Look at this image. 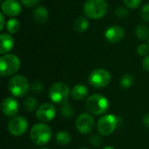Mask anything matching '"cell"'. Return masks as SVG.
<instances>
[{
	"label": "cell",
	"instance_id": "cell-1",
	"mask_svg": "<svg viewBox=\"0 0 149 149\" xmlns=\"http://www.w3.org/2000/svg\"><path fill=\"white\" fill-rule=\"evenodd\" d=\"M83 10L87 17L100 19L106 16L108 10V4L105 0H86Z\"/></svg>",
	"mask_w": 149,
	"mask_h": 149
},
{
	"label": "cell",
	"instance_id": "cell-2",
	"mask_svg": "<svg viewBox=\"0 0 149 149\" xmlns=\"http://www.w3.org/2000/svg\"><path fill=\"white\" fill-rule=\"evenodd\" d=\"M86 107L91 113L101 115L108 110L109 102L103 95L93 94L87 98L86 101Z\"/></svg>",
	"mask_w": 149,
	"mask_h": 149
},
{
	"label": "cell",
	"instance_id": "cell-3",
	"mask_svg": "<svg viewBox=\"0 0 149 149\" xmlns=\"http://www.w3.org/2000/svg\"><path fill=\"white\" fill-rule=\"evenodd\" d=\"M30 136L35 144L43 146L50 141L52 138V130L48 125L45 123H38L31 129Z\"/></svg>",
	"mask_w": 149,
	"mask_h": 149
},
{
	"label": "cell",
	"instance_id": "cell-4",
	"mask_svg": "<svg viewBox=\"0 0 149 149\" xmlns=\"http://www.w3.org/2000/svg\"><path fill=\"white\" fill-rule=\"evenodd\" d=\"M20 67V60L14 54H6L0 58V73L8 77L16 73Z\"/></svg>",
	"mask_w": 149,
	"mask_h": 149
},
{
	"label": "cell",
	"instance_id": "cell-5",
	"mask_svg": "<svg viewBox=\"0 0 149 149\" xmlns=\"http://www.w3.org/2000/svg\"><path fill=\"white\" fill-rule=\"evenodd\" d=\"M69 95V86L63 82L55 83L49 89V97L51 100L56 104L63 105L66 103Z\"/></svg>",
	"mask_w": 149,
	"mask_h": 149
},
{
	"label": "cell",
	"instance_id": "cell-6",
	"mask_svg": "<svg viewBox=\"0 0 149 149\" xmlns=\"http://www.w3.org/2000/svg\"><path fill=\"white\" fill-rule=\"evenodd\" d=\"M9 90L15 97H22L25 95L30 88L27 79L23 75L13 76L8 84Z\"/></svg>",
	"mask_w": 149,
	"mask_h": 149
},
{
	"label": "cell",
	"instance_id": "cell-7",
	"mask_svg": "<svg viewBox=\"0 0 149 149\" xmlns=\"http://www.w3.org/2000/svg\"><path fill=\"white\" fill-rule=\"evenodd\" d=\"M89 84L95 88H103L107 86L111 82V74L106 69H95L88 77Z\"/></svg>",
	"mask_w": 149,
	"mask_h": 149
},
{
	"label": "cell",
	"instance_id": "cell-8",
	"mask_svg": "<svg viewBox=\"0 0 149 149\" xmlns=\"http://www.w3.org/2000/svg\"><path fill=\"white\" fill-rule=\"evenodd\" d=\"M118 126V118L113 114H107L101 117L98 122L97 128L101 135H110Z\"/></svg>",
	"mask_w": 149,
	"mask_h": 149
},
{
	"label": "cell",
	"instance_id": "cell-9",
	"mask_svg": "<svg viewBox=\"0 0 149 149\" xmlns=\"http://www.w3.org/2000/svg\"><path fill=\"white\" fill-rule=\"evenodd\" d=\"M28 127V122L22 116H15L11 119L8 125V130L14 136H20L25 133Z\"/></svg>",
	"mask_w": 149,
	"mask_h": 149
},
{
	"label": "cell",
	"instance_id": "cell-10",
	"mask_svg": "<svg viewBox=\"0 0 149 149\" xmlns=\"http://www.w3.org/2000/svg\"><path fill=\"white\" fill-rule=\"evenodd\" d=\"M94 127V120L89 113H81L76 120V128L82 134H90Z\"/></svg>",
	"mask_w": 149,
	"mask_h": 149
},
{
	"label": "cell",
	"instance_id": "cell-11",
	"mask_svg": "<svg viewBox=\"0 0 149 149\" xmlns=\"http://www.w3.org/2000/svg\"><path fill=\"white\" fill-rule=\"evenodd\" d=\"M56 115V109L54 106L49 103H44L40 105L36 111V117L42 122H47L52 120Z\"/></svg>",
	"mask_w": 149,
	"mask_h": 149
},
{
	"label": "cell",
	"instance_id": "cell-12",
	"mask_svg": "<svg viewBox=\"0 0 149 149\" xmlns=\"http://www.w3.org/2000/svg\"><path fill=\"white\" fill-rule=\"evenodd\" d=\"M125 36L124 29L120 25H112L105 31L106 39L112 44H117L120 42Z\"/></svg>",
	"mask_w": 149,
	"mask_h": 149
},
{
	"label": "cell",
	"instance_id": "cell-13",
	"mask_svg": "<svg viewBox=\"0 0 149 149\" xmlns=\"http://www.w3.org/2000/svg\"><path fill=\"white\" fill-rule=\"evenodd\" d=\"M2 12L8 17L18 16L22 11V7L17 0H4L1 5Z\"/></svg>",
	"mask_w": 149,
	"mask_h": 149
},
{
	"label": "cell",
	"instance_id": "cell-14",
	"mask_svg": "<svg viewBox=\"0 0 149 149\" xmlns=\"http://www.w3.org/2000/svg\"><path fill=\"white\" fill-rule=\"evenodd\" d=\"M2 111L8 117H13L18 112V103L13 98H6L2 103Z\"/></svg>",
	"mask_w": 149,
	"mask_h": 149
},
{
	"label": "cell",
	"instance_id": "cell-15",
	"mask_svg": "<svg viewBox=\"0 0 149 149\" xmlns=\"http://www.w3.org/2000/svg\"><path fill=\"white\" fill-rule=\"evenodd\" d=\"M15 45V40L10 34L3 33L0 36V53L7 54L10 52Z\"/></svg>",
	"mask_w": 149,
	"mask_h": 149
},
{
	"label": "cell",
	"instance_id": "cell-16",
	"mask_svg": "<svg viewBox=\"0 0 149 149\" xmlns=\"http://www.w3.org/2000/svg\"><path fill=\"white\" fill-rule=\"evenodd\" d=\"M48 17H49V12L45 6L39 5L34 9L33 18L38 24H45L48 20Z\"/></svg>",
	"mask_w": 149,
	"mask_h": 149
},
{
	"label": "cell",
	"instance_id": "cell-17",
	"mask_svg": "<svg viewBox=\"0 0 149 149\" xmlns=\"http://www.w3.org/2000/svg\"><path fill=\"white\" fill-rule=\"evenodd\" d=\"M87 93H88V89L86 88V86L82 84L75 85L71 91V95L72 99L75 100H82L84 98L86 97Z\"/></svg>",
	"mask_w": 149,
	"mask_h": 149
},
{
	"label": "cell",
	"instance_id": "cell-18",
	"mask_svg": "<svg viewBox=\"0 0 149 149\" xmlns=\"http://www.w3.org/2000/svg\"><path fill=\"white\" fill-rule=\"evenodd\" d=\"M89 27V22L86 17H79L73 22V29L76 32L81 33L86 31Z\"/></svg>",
	"mask_w": 149,
	"mask_h": 149
},
{
	"label": "cell",
	"instance_id": "cell-19",
	"mask_svg": "<svg viewBox=\"0 0 149 149\" xmlns=\"http://www.w3.org/2000/svg\"><path fill=\"white\" fill-rule=\"evenodd\" d=\"M55 140L57 143L60 146H65L71 141V135L65 131H60L56 134Z\"/></svg>",
	"mask_w": 149,
	"mask_h": 149
},
{
	"label": "cell",
	"instance_id": "cell-20",
	"mask_svg": "<svg viewBox=\"0 0 149 149\" xmlns=\"http://www.w3.org/2000/svg\"><path fill=\"white\" fill-rule=\"evenodd\" d=\"M136 37L141 40L148 39L149 38V28L145 24H140L135 29Z\"/></svg>",
	"mask_w": 149,
	"mask_h": 149
},
{
	"label": "cell",
	"instance_id": "cell-21",
	"mask_svg": "<svg viewBox=\"0 0 149 149\" xmlns=\"http://www.w3.org/2000/svg\"><path fill=\"white\" fill-rule=\"evenodd\" d=\"M20 28V24L16 18H10L6 22V29L10 34H15Z\"/></svg>",
	"mask_w": 149,
	"mask_h": 149
},
{
	"label": "cell",
	"instance_id": "cell-22",
	"mask_svg": "<svg viewBox=\"0 0 149 149\" xmlns=\"http://www.w3.org/2000/svg\"><path fill=\"white\" fill-rule=\"evenodd\" d=\"M24 107L26 111L31 112L37 107V100L32 96H28L24 100Z\"/></svg>",
	"mask_w": 149,
	"mask_h": 149
},
{
	"label": "cell",
	"instance_id": "cell-23",
	"mask_svg": "<svg viewBox=\"0 0 149 149\" xmlns=\"http://www.w3.org/2000/svg\"><path fill=\"white\" fill-rule=\"evenodd\" d=\"M60 113L65 118H71L73 116L74 111H73V108L72 107V106L68 102H66L62 105V107L60 108Z\"/></svg>",
	"mask_w": 149,
	"mask_h": 149
},
{
	"label": "cell",
	"instance_id": "cell-24",
	"mask_svg": "<svg viewBox=\"0 0 149 149\" xmlns=\"http://www.w3.org/2000/svg\"><path fill=\"white\" fill-rule=\"evenodd\" d=\"M134 83V77L133 75L127 73L123 75V77L120 79V85L123 88H129Z\"/></svg>",
	"mask_w": 149,
	"mask_h": 149
},
{
	"label": "cell",
	"instance_id": "cell-25",
	"mask_svg": "<svg viewBox=\"0 0 149 149\" xmlns=\"http://www.w3.org/2000/svg\"><path fill=\"white\" fill-rule=\"evenodd\" d=\"M115 15H116V17H118L120 18H125V17H127L129 15V11L125 7L120 6V7H119V8L116 9Z\"/></svg>",
	"mask_w": 149,
	"mask_h": 149
},
{
	"label": "cell",
	"instance_id": "cell-26",
	"mask_svg": "<svg viewBox=\"0 0 149 149\" xmlns=\"http://www.w3.org/2000/svg\"><path fill=\"white\" fill-rule=\"evenodd\" d=\"M141 17L144 21L149 22V3H146L142 6L141 10Z\"/></svg>",
	"mask_w": 149,
	"mask_h": 149
},
{
	"label": "cell",
	"instance_id": "cell-27",
	"mask_svg": "<svg viewBox=\"0 0 149 149\" xmlns=\"http://www.w3.org/2000/svg\"><path fill=\"white\" fill-rule=\"evenodd\" d=\"M137 53L140 56H147L149 53L148 44H141L137 47Z\"/></svg>",
	"mask_w": 149,
	"mask_h": 149
},
{
	"label": "cell",
	"instance_id": "cell-28",
	"mask_svg": "<svg viewBox=\"0 0 149 149\" xmlns=\"http://www.w3.org/2000/svg\"><path fill=\"white\" fill-rule=\"evenodd\" d=\"M125 5L130 9H136L140 6L142 0H123Z\"/></svg>",
	"mask_w": 149,
	"mask_h": 149
},
{
	"label": "cell",
	"instance_id": "cell-29",
	"mask_svg": "<svg viewBox=\"0 0 149 149\" xmlns=\"http://www.w3.org/2000/svg\"><path fill=\"white\" fill-rule=\"evenodd\" d=\"M90 141H91V144L94 147H99L100 144H101V138L100 136L97 135V134H93L91 136L90 138Z\"/></svg>",
	"mask_w": 149,
	"mask_h": 149
},
{
	"label": "cell",
	"instance_id": "cell-30",
	"mask_svg": "<svg viewBox=\"0 0 149 149\" xmlns=\"http://www.w3.org/2000/svg\"><path fill=\"white\" fill-rule=\"evenodd\" d=\"M20 2L24 6L31 8L32 6H35L39 2V0H20Z\"/></svg>",
	"mask_w": 149,
	"mask_h": 149
},
{
	"label": "cell",
	"instance_id": "cell-31",
	"mask_svg": "<svg viewBox=\"0 0 149 149\" xmlns=\"http://www.w3.org/2000/svg\"><path fill=\"white\" fill-rule=\"evenodd\" d=\"M31 90H32V92H35V93H40L43 90V85L41 83H39L38 81H35L32 83Z\"/></svg>",
	"mask_w": 149,
	"mask_h": 149
},
{
	"label": "cell",
	"instance_id": "cell-32",
	"mask_svg": "<svg viewBox=\"0 0 149 149\" xmlns=\"http://www.w3.org/2000/svg\"><path fill=\"white\" fill-rule=\"evenodd\" d=\"M142 67L145 71L149 72V55L145 56V58L142 60Z\"/></svg>",
	"mask_w": 149,
	"mask_h": 149
},
{
	"label": "cell",
	"instance_id": "cell-33",
	"mask_svg": "<svg viewBox=\"0 0 149 149\" xmlns=\"http://www.w3.org/2000/svg\"><path fill=\"white\" fill-rule=\"evenodd\" d=\"M0 21H1L0 31H3V29L4 28V25H5V18H4V16H3V12L0 14Z\"/></svg>",
	"mask_w": 149,
	"mask_h": 149
},
{
	"label": "cell",
	"instance_id": "cell-34",
	"mask_svg": "<svg viewBox=\"0 0 149 149\" xmlns=\"http://www.w3.org/2000/svg\"><path fill=\"white\" fill-rule=\"evenodd\" d=\"M143 124L147 128L149 129V113L144 115V117H143Z\"/></svg>",
	"mask_w": 149,
	"mask_h": 149
},
{
	"label": "cell",
	"instance_id": "cell-35",
	"mask_svg": "<svg viewBox=\"0 0 149 149\" xmlns=\"http://www.w3.org/2000/svg\"><path fill=\"white\" fill-rule=\"evenodd\" d=\"M103 149H115V148H113V147H111V146H107V147L104 148Z\"/></svg>",
	"mask_w": 149,
	"mask_h": 149
},
{
	"label": "cell",
	"instance_id": "cell-36",
	"mask_svg": "<svg viewBox=\"0 0 149 149\" xmlns=\"http://www.w3.org/2000/svg\"><path fill=\"white\" fill-rule=\"evenodd\" d=\"M79 149H88V148H79Z\"/></svg>",
	"mask_w": 149,
	"mask_h": 149
},
{
	"label": "cell",
	"instance_id": "cell-37",
	"mask_svg": "<svg viewBox=\"0 0 149 149\" xmlns=\"http://www.w3.org/2000/svg\"><path fill=\"white\" fill-rule=\"evenodd\" d=\"M148 45H149V38H148Z\"/></svg>",
	"mask_w": 149,
	"mask_h": 149
},
{
	"label": "cell",
	"instance_id": "cell-38",
	"mask_svg": "<svg viewBox=\"0 0 149 149\" xmlns=\"http://www.w3.org/2000/svg\"><path fill=\"white\" fill-rule=\"evenodd\" d=\"M42 149H49V148H42Z\"/></svg>",
	"mask_w": 149,
	"mask_h": 149
}]
</instances>
